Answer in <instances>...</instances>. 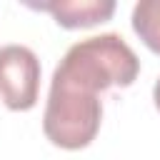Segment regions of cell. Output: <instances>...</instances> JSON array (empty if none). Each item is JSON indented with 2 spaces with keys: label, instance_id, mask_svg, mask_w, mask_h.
<instances>
[{
  "label": "cell",
  "instance_id": "obj_4",
  "mask_svg": "<svg viewBox=\"0 0 160 160\" xmlns=\"http://www.w3.org/2000/svg\"><path fill=\"white\" fill-rule=\"evenodd\" d=\"M30 8L50 12L60 28L78 30L105 22L115 12L112 0H52V2H30Z\"/></svg>",
  "mask_w": 160,
  "mask_h": 160
},
{
  "label": "cell",
  "instance_id": "obj_1",
  "mask_svg": "<svg viewBox=\"0 0 160 160\" xmlns=\"http://www.w3.org/2000/svg\"><path fill=\"white\" fill-rule=\"evenodd\" d=\"M138 72L140 60L135 50L120 35L105 32L70 45V50L58 62L52 80L98 95L112 85H132Z\"/></svg>",
  "mask_w": 160,
  "mask_h": 160
},
{
  "label": "cell",
  "instance_id": "obj_2",
  "mask_svg": "<svg viewBox=\"0 0 160 160\" xmlns=\"http://www.w3.org/2000/svg\"><path fill=\"white\" fill-rule=\"evenodd\" d=\"M102 122V102L95 92L50 80V92L42 115L45 138L62 150L88 148Z\"/></svg>",
  "mask_w": 160,
  "mask_h": 160
},
{
  "label": "cell",
  "instance_id": "obj_5",
  "mask_svg": "<svg viewBox=\"0 0 160 160\" xmlns=\"http://www.w3.org/2000/svg\"><path fill=\"white\" fill-rule=\"evenodd\" d=\"M132 30L148 50L160 55V0H140L132 8Z\"/></svg>",
  "mask_w": 160,
  "mask_h": 160
},
{
  "label": "cell",
  "instance_id": "obj_6",
  "mask_svg": "<svg viewBox=\"0 0 160 160\" xmlns=\"http://www.w3.org/2000/svg\"><path fill=\"white\" fill-rule=\"evenodd\" d=\"M152 100H155V108L160 112V78L155 80V88H152Z\"/></svg>",
  "mask_w": 160,
  "mask_h": 160
},
{
  "label": "cell",
  "instance_id": "obj_3",
  "mask_svg": "<svg viewBox=\"0 0 160 160\" xmlns=\"http://www.w3.org/2000/svg\"><path fill=\"white\" fill-rule=\"evenodd\" d=\"M40 92V60L25 45L0 48V100L18 112L35 108Z\"/></svg>",
  "mask_w": 160,
  "mask_h": 160
}]
</instances>
